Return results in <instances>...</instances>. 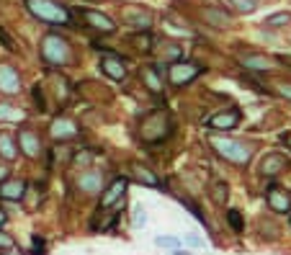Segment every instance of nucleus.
I'll list each match as a JSON object with an SVG mask.
<instances>
[{"mask_svg": "<svg viewBox=\"0 0 291 255\" xmlns=\"http://www.w3.org/2000/svg\"><path fill=\"white\" fill-rule=\"evenodd\" d=\"M31 98H34V106L39 108L36 114H49V103H47V96H44V88H41V85H34L31 88Z\"/></svg>", "mask_w": 291, "mask_h": 255, "instance_id": "24", "label": "nucleus"}, {"mask_svg": "<svg viewBox=\"0 0 291 255\" xmlns=\"http://www.w3.org/2000/svg\"><path fill=\"white\" fill-rule=\"evenodd\" d=\"M278 62H281V65H286V67H291V57H286V54H281V57H278Z\"/></svg>", "mask_w": 291, "mask_h": 255, "instance_id": "39", "label": "nucleus"}, {"mask_svg": "<svg viewBox=\"0 0 291 255\" xmlns=\"http://www.w3.org/2000/svg\"><path fill=\"white\" fill-rule=\"evenodd\" d=\"M286 167H288V160H286L281 152H271V155H266L263 162H260V173L268 176V178H273V176L283 173Z\"/></svg>", "mask_w": 291, "mask_h": 255, "instance_id": "15", "label": "nucleus"}, {"mask_svg": "<svg viewBox=\"0 0 291 255\" xmlns=\"http://www.w3.org/2000/svg\"><path fill=\"white\" fill-rule=\"evenodd\" d=\"M18 160V145L13 129H0V162L13 165Z\"/></svg>", "mask_w": 291, "mask_h": 255, "instance_id": "14", "label": "nucleus"}, {"mask_svg": "<svg viewBox=\"0 0 291 255\" xmlns=\"http://www.w3.org/2000/svg\"><path fill=\"white\" fill-rule=\"evenodd\" d=\"M8 178H11V165L0 162V183H3V181H8Z\"/></svg>", "mask_w": 291, "mask_h": 255, "instance_id": "36", "label": "nucleus"}, {"mask_svg": "<svg viewBox=\"0 0 291 255\" xmlns=\"http://www.w3.org/2000/svg\"><path fill=\"white\" fill-rule=\"evenodd\" d=\"M212 147L229 162L235 165H247L253 157V150L247 147L245 142H237V139H222V137H212Z\"/></svg>", "mask_w": 291, "mask_h": 255, "instance_id": "5", "label": "nucleus"}, {"mask_svg": "<svg viewBox=\"0 0 291 255\" xmlns=\"http://www.w3.org/2000/svg\"><path fill=\"white\" fill-rule=\"evenodd\" d=\"M212 126V129H232V126H237L240 124V111L237 108H227V111H219V114H214L209 121H206Z\"/></svg>", "mask_w": 291, "mask_h": 255, "instance_id": "16", "label": "nucleus"}, {"mask_svg": "<svg viewBox=\"0 0 291 255\" xmlns=\"http://www.w3.org/2000/svg\"><path fill=\"white\" fill-rule=\"evenodd\" d=\"M26 188H28L26 178L11 176L8 181L0 183V201H3V204H21L26 199Z\"/></svg>", "mask_w": 291, "mask_h": 255, "instance_id": "11", "label": "nucleus"}, {"mask_svg": "<svg viewBox=\"0 0 291 255\" xmlns=\"http://www.w3.org/2000/svg\"><path fill=\"white\" fill-rule=\"evenodd\" d=\"M139 80L144 82V88L152 93V96H160L165 88H162V77H160V70L157 67H142L139 70Z\"/></svg>", "mask_w": 291, "mask_h": 255, "instance_id": "18", "label": "nucleus"}, {"mask_svg": "<svg viewBox=\"0 0 291 255\" xmlns=\"http://www.w3.org/2000/svg\"><path fill=\"white\" fill-rule=\"evenodd\" d=\"M240 62L245 65V70H253V72H268L271 70V62L260 54H242Z\"/></svg>", "mask_w": 291, "mask_h": 255, "instance_id": "22", "label": "nucleus"}, {"mask_svg": "<svg viewBox=\"0 0 291 255\" xmlns=\"http://www.w3.org/2000/svg\"><path fill=\"white\" fill-rule=\"evenodd\" d=\"M0 44H3L8 52H16V44H13V39H11V36L3 31V29H0Z\"/></svg>", "mask_w": 291, "mask_h": 255, "instance_id": "35", "label": "nucleus"}, {"mask_svg": "<svg viewBox=\"0 0 291 255\" xmlns=\"http://www.w3.org/2000/svg\"><path fill=\"white\" fill-rule=\"evenodd\" d=\"M229 6H235L240 13H253L255 11V0H229Z\"/></svg>", "mask_w": 291, "mask_h": 255, "instance_id": "30", "label": "nucleus"}, {"mask_svg": "<svg viewBox=\"0 0 291 255\" xmlns=\"http://www.w3.org/2000/svg\"><path fill=\"white\" fill-rule=\"evenodd\" d=\"M23 119H26L23 108H18L11 98H0V124H18Z\"/></svg>", "mask_w": 291, "mask_h": 255, "instance_id": "17", "label": "nucleus"}, {"mask_svg": "<svg viewBox=\"0 0 291 255\" xmlns=\"http://www.w3.org/2000/svg\"><path fill=\"white\" fill-rule=\"evenodd\" d=\"M198 75H201V65L186 62V60L173 62L170 70H168V80H170V85H176V88H181V85H188V82L196 80Z\"/></svg>", "mask_w": 291, "mask_h": 255, "instance_id": "10", "label": "nucleus"}, {"mask_svg": "<svg viewBox=\"0 0 291 255\" xmlns=\"http://www.w3.org/2000/svg\"><path fill=\"white\" fill-rule=\"evenodd\" d=\"M132 44H134L139 52H150V49H152V39H150V34H147V31H144V34L139 31V34H134V36H132Z\"/></svg>", "mask_w": 291, "mask_h": 255, "instance_id": "25", "label": "nucleus"}, {"mask_svg": "<svg viewBox=\"0 0 291 255\" xmlns=\"http://www.w3.org/2000/svg\"><path fill=\"white\" fill-rule=\"evenodd\" d=\"M39 54L41 60H44L47 65L52 67H67L72 62V47H70V41L54 31L44 34V39H41V44H39Z\"/></svg>", "mask_w": 291, "mask_h": 255, "instance_id": "2", "label": "nucleus"}, {"mask_svg": "<svg viewBox=\"0 0 291 255\" xmlns=\"http://www.w3.org/2000/svg\"><path fill=\"white\" fill-rule=\"evenodd\" d=\"M155 245H160V247H173V250H176V247H178V240H176V237H162V235H160V237H155Z\"/></svg>", "mask_w": 291, "mask_h": 255, "instance_id": "34", "label": "nucleus"}, {"mask_svg": "<svg viewBox=\"0 0 291 255\" xmlns=\"http://www.w3.org/2000/svg\"><path fill=\"white\" fill-rule=\"evenodd\" d=\"M206 21H212L214 26H227V23H229V16H224V13L209 8V11H206Z\"/></svg>", "mask_w": 291, "mask_h": 255, "instance_id": "28", "label": "nucleus"}, {"mask_svg": "<svg viewBox=\"0 0 291 255\" xmlns=\"http://www.w3.org/2000/svg\"><path fill=\"white\" fill-rule=\"evenodd\" d=\"M80 13H82V18L88 21V26H91V29H96V31H101V34H113V31H116V21H113V18H108L106 13H101V11H93V8H80Z\"/></svg>", "mask_w": 291, "mask_h": 255, "instance_id": "13", "label": "nucleus"}, {"mask_svg": "<svg viewBox=\"0 0 291 255\" xmlns=\"http://www.w3.org/2000/svg\"><path fill=\"white\" fill-rule=\"evenodd\" d=\"M170 132H173V121H170V114L168 111L155 108V111L144 114L142 121H139V139L144 145H157V142H162L165 137H168Z\"/></svg>", "mask_w": 291, "mask_h": 255, "instance_id": "1", "label": "nucleus"}, {"mask_svg": "<svg viewBox=\"0 0 291 255\" xmlns=\"http://www.w3.org/2000/svg\"><path fill=\"white\" fill-rule=\"evenodd\" d=\"M288 21H291V16H288V13H276V16H271L266 23H268V26H286Z\"/></svg>", "mask_w": 291, "mask_h": 255, "instance_id": "33", "label": "nucleus"}, {"mask_svg": "<svg viewBox=\"0 0 291 255\" xmlns=\"http://www.w3.org/2000/svg\"><path fill=\"white\" fill-rule=\"evenodd\" d=\"M75 188L82 196H101V191L106 188V173L98 167H85L75 176Z\"/></svg>", "mask_w": 291, "mask_h": 255, "instance_id": "6", "label": "nucleus"}, {"mask_svg": "<svg viewBox=\"0 0 291 255\" xmlns=\"http://www.w3.org/2000/svg\"><path fill=\"white\" fill-rule=\"evenodd\" d=\"M283 142H286V145L291 147V134H283Z\"/></svg>", "mask_w": 291, "mask_h": 255, "instance_id": "42", "label": "nucleus"}, {"mask_svg": "<svg viewBox=\"0 0 291 255\" xmlns=\"http://www.w3.org/2000/svg\"><path fill=\"white\" fill-rule=\"evenodd\" d=\"M28 13L49 26H72V16L65 6H60L57 0H23Z\"/></svg>", "mask_w": 291, "mask_h": 255, "instance_id": "3", "label": "nucleus"}, {"mask_svg": "<svg viewBox=\"0 0 291 255\" xmlns=\"http://www.w3.org/2000/svg\"><path fill=\"white\" fill-rule=\"evenodd\" d=\"M16 145H18V155L36 162L44 157V142H41V134L36 129H31V126H21V129H16Z\"/></svg>", "mask_w": 291, "mask_h": 255, "instance_id": "4", "label": "nucleus"}, {"mask_svg": "<svg viewBox=\"0 0 291 255\" xmlns=\"http://www.w3.org/2000/svg\"><path fill=\"white\" fill-rule=\"evenodd\" d=\"M127 186L129 181L124 178V176H116L103 191H101V199H98V211H108L113 209L119 201H124V193H127Z\"/></svg>", "mask_w": 291, "mask_h": 255, "instance_id": "8", "label": "nucleus"}, {"mask_svg": "<svg viewBox=\"0 0 291 255\" xmlns=\"http://www.w3.org/2000/svg\"><path fill=\"white\" fill-rule=\"evenodd\" d=\"M49 137H52V142H60V145L72 142V139L80 137V124L67 114H57L49 121Z\"/></svg>", "mask_w": 291, "mask_h": 255, "instance_id": "7", "label": "nucleus"}, {"mask_svg": "<svg viewBox=\"0 0 291 255\" xmlns=\"http://www.w3.org/2000/svg\"><path fill=\"white\" fill-rule=\"evenodd\" d=\"M129 170H132V176H134L137 183H142V186H147V188H157V186H160V178L152 173L147 165H142V162H132Z\"/></svg>", "mask_w": 291, "mask_h": 255, "instance_id": "20", "label": "nucleus"}, {"mask_svg": "<svg viewBox=\"0 0 291 255\" xmlns=\"http://www.w3.org/2000/svg\"><path fill=\"white\" fill-rule=\"evenodd\" d=\"M124 23H129L139 31H147L152 26V13L150 11H142V8H129L127 13H124Z\"/></svg>", "mask_w": 291, "mask_h": 255, "instance_id": "19", "label": "nucleus"}, {"mask_svg": "<svg viewBox=\"0 0 291 255\" xmlns=\"http://www.w3.org/2000/svg\"><path fill=\"white\" fill-rule=\"evenodd\" d=\"M101 72L106 75V77H111V80H127V62H124L119 54H113V52H106V57H101Z\"/></svg>", "mask_w": 291, "mask_h": 255, "instance_id": "12", "label": "nucleus"}, {"mask_svg": "<svg viewBox=\"0 0 291 255\" xmlns=\"http://www.w3.org/2000/svg\"><path fill=\"white\" fill-rule=\"evenodd\" d=\"M0 250H3V252L16 250V237H11L6 230H0Z\"/></svg>", "mask_w": 291, "mask_h": 255, "instance_id": "29", "label": "nucleus"}, {"mask_svg": "<svg viewBox=\"0 0 291 255\" xmlns=\"http://www.w3.org/2000/svg\"><path fill=\"white\" fill-rule=\"evenodd\" d=\"M70 160H72L75 165H85V167H88V165L96 160V155H93V152H88V150H82V152L77 150V152H72V157H70Z\"/></svg>", "mask_w": 291, "mask_h": 255, "instance_id": "27", "label": "nucleus"}, {"mask_svg": "<svg viewBox=\"0 0 291 255\" xmlns=\"http://www.w3.org/2000/svg\"><path fill=\"white\" fill-rule=\"evenodd\" d=\"M281 93H283L286 98H291V85H281Z\"/></svg>", "mask_w": 291, "mask_h": 255, "instance_id": "40", "label": "nucleus"}, {"mask_svg": "<svg viewBox=\"0 0 291 255\" xmlns=\"http://www.w3.org/2000/svg\"><path fill=\"white\" fill-rule=\"evenodd\" d=\"M6 227H8V211L0 206V230H6Z\"/></svg>", "mask_w": 291, "mask_h": 255, "instance_id": "37", "label": "nucleus"}, {"mask_svg": "<svg viewBox=\"0 0 291 255\" xmlns=\"http://www.w3.org/2000/svg\"><path fill=\"white\" fill-rule=\"evenodd\" d=\"M173 255H191V252H188V250H181V247H176V250H173Z\"/></svg>", "mask_w": 291, "mask_h": 255, "instance_id": "41", "label": "nucleus"}, {"mask_svg": "<svg viewBox=\"0 0 291 255\" xmlns=\"http://www.w3.org/2000/svg\"><path fill=\"white\" fill-rule=\"evenodd\" d=\"M227 219H229V224H232L235 232H242V217H240L237 209H229V211H227Z\"/></svg>", "mask_w": 291, "mask_h": 255, "instance_id": "32", "label": "nucleus"}, {"mask_svg": "<svg viewBox=\"0 0 291 255\" xmlns=\"http://www.w3.org/2000/svg\"><path fill=\"white\" fill-rule=\"evenodd\" d=\"M31 255H47V242L39 232L31 235Z\"/></svg>", "mask_w": 291, "mask_h": 255, "instance_id": "26", "label": "nucleus"}, {"mask_svg": "<svg viewBox=\"0 0 291 255\" xmlns=\"http://www.w3.org/2000/svg\"><path fill=\"white\" fill-rule=\"evenodd\" d=\"M209 193H212V201L222 206V204H227V199H229V186H227L224 181H214L212 188H209Z\"/></svg>", "mask_w": 291, "mask_h": 255, "instance_id": "23", "label": "nucleus"}, {"mask_svg": "<svg viewBox=\"0 0 291 255\" xmlns=\"http://www.w3.org/2000/svg\"><path fill=\"white\" fill-rule=\"evenodd\" d=\"M21 93V72L11 62H0V96L13 98Z\"/></svg>", "mask_w": 291, "mask_h": 255, "instance_id": "9", "label": "nucleus"}, {"mask_svg": "<svg viewBox=\"0 0 291 255\" xmlns=\"http://www.w3.org/2000/svg\"><path fill=\"white\" fill-rule=\"evenodd\" d=\"M132 224H134L137 230L147 224V211H144V206H137V209H134V217H132Z\"/></svg>", "mask_w": 291, "mask_h": 255, "instance_id": "31", "label": "nucleus"}, {"mask_svg": "<svg viewBox=\"0 0 291 255\" xmlns=\"http://www.w3.org/2000/svg\"><path fill=\"white\" fill-rule=\"evenodd\" d=\"M186 240H188V245H203V240H201V237H196V235H188Z\"/></svg>", "mask_w": 291, "mask_h": 255, "instance_id": "38", "label": "nucleus"}, {"mask_svg": "<svg viewBox=\"0 0 291 255\" xmlns=\"http://www.w3.org/2000/svg\"><path fill=\"white\" fill-rule=\"evenodd\" d=\"M268 206H271L273 211H278V214H286V211L291 209V199H288L286 191L271 188V191H268Z\"/></svg>", "mask_w": 291, "mask_h": 255, "instance_id": "21", "label": "nucleus"}]
</instances>
